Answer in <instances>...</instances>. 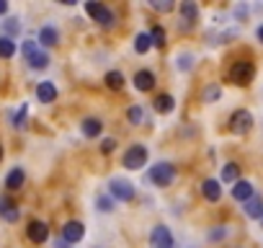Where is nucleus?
<instances>
[{
	"instance_id": "13",
	"label": "nucleus",
	"mask_w": 263,
	"mask_h": 248,
	"mask_svg": "<svg viewBox=\"0 0 263 248\" xmlns=\"http://www.w3.org/2000/svg\"><path fill=\"white\" fill-rule=\"evenodd\" d=\"M201 194H204L209 202H219V199H222V184L214 181V179H206V181L201 184Z\"/></svg>"
},
{
	"instance_id": "18",
	"label": "nucleus",
	"mask_w": 263,
	"mask_h": 248,
	"mask_svg": "<svg viewBox=\"0 0 263 248\" xmlns=\"http://www.w3.org/2000/svg\"><path fill=\"white\" fill-rule=\"evenodd\" d=\"M39 44H44V47H57V44H60V31H57L54 26H42V31H39Z\"/></svg>"
},
{
	"instance_id": "26",
	"label": "nucleus",
	"mask_w": 263,
	"mask_h": 248,
	"mask_svg": "<svg viewBox=\"0 0 263 248\" xmlns=\"http://www.w3.org/2000/svg\"><path fill=\"white\" fill-rule=\"evenodd\" d=\"M150 42H153V47H165V29L163 26H153V31H150Z\"/></svg>"
},
{
	"instance_id": "35",
	"label": "nucleus",
	"mask_w": 263,
	"mask_h": 248,
	"mask_svg": "<svg viewBox=\"0 0 263 248\" xmlns=\"http://www.w3.org/2000/svg\"><path fill=\"white\" fill-rule=\"evenodd\" d=\"M101 150H103L106 155H108V153H114V150H116V140H114V137H106V140L101 143Z\"/></svg>"
},
{
	"instance_id": "14",
	"label": "nucleus",
	"mask_w": 263,
	"mask_h": 248,
	"mask_svg": "<svg viewBox=\"0 0 263 248\" xmlns=\"http://www.w3.org/2000/svg\"><path fill=\"white\" fill-rule=\"evenodd\" d=\"M242 207H245V215H248V217H253V220H260V217H263V197L253 194Z\"/></svg>"
},
{
	"instance_id": "4",
	"label": "nucleus",
	"mask_w": 263,
	"mask_h": 248,
	"mask_svg": "<svg viewBox=\"0 0 263 248\" xmlns=\"http://www.w3.org/2000/svg\"><path fill=\"white\" fill-rule=\"evenodd\" d=\"M85 11H88V16H90L96 24H101L103 29H111V26L116 24V16H114V11H108L103 3H96V0H88V3H85Z\"/></svg>"
},
{
	"instance_id": "34",
	"label": "nucleus",
	"mask_w": 263,
	"mask_h": 248,
	"mask_svg": "<svg viewBox=\"0 0 263 248\" xmlns=\"http://www.w3.org/2000/svg\"><path fill=\"white\" fill-rule=\"evenodd\" d=\"M191 65H194V57L191 55H178V67L181 70H191Z\"/></svg>"
},
{
	"instance_id": "33",
	"label": "nucleus",
	"mask_w": 263,
	"mask_h": 248,
	"mask_svg": "<svg viewBox=\"0 0 263 248\" xmlns=\"http://www.w3.org/2000/svg\"><path fill=\"white\" fill-rule=\"evenodd\" d=\"M224 238H227V227H224V225H217V227L209 233V240H212V243H219V240H224Z\"/></svg>"
},
{
	"instance_id": "5",
	"label": "nucleus",
	"mask_w": 263,
	"mask_h": 248,
	"mask_svg": "<svg viewBox=\"0 0 263 248\" xmlns=\"http://www.w3.org/2000/svg\"><path fill=\"white\" fill-rule=\"evenodd\" d=\"M227 124H230V132L232 135H248L253 130V114L248 109H237V111H232V116H230Z\"/></svg>"
},
{
	"instance_id": "29",
	"label": "nucleus",
	"mask_w": 263,
	"mask_h": 248,
	"mask_svg": "<svg viewBox=\"0 0 263 248\" xmlns=\"http://www.w3.org/2000/svg\"><path fill=\"white\" fill-rule=\"evenodd\" d=\"M150 8H155L158 13H171L176 8L173 0H150Z\"/></svg>"
},
{
	"instance_id": "22",
	"label": "nucleus",
	"mask_w": 263,
	"mask_h": 248,
	"mask_svg": "<svg viewBox=\"0 0 263 248\" xmlns=\"http://www.w3.org/2000/svg\"><path fill=\"white\" fill-rule=\"evenodd\" d=\"M103 83H106L111 91H121V88H124V75H121L119 70H111V73H106Z\"/></svg>"
},
{
	"instance_id": "16",
	"label": "nucleus",
	"mask_w": 263,
	"mask_h": 248,
	"mask_svg": "<svg viewBox=\"0 0 263 248\" xmlns=\"http://www.w3.org/2000/svg\"><path fill=\"white\" fill-rule=\"evenodd\" d=\"M0 217H3L6 222H16L18 217H21V212H18V207L11 202V199H0Z\"/></svg>"
},
{
	"instance_id": "2",
	"label": "nucleus",
	"mask_w": 263,
	"mask_h": 248,
	"mask_svg": "<svg viewBox=\"0 0 263 248\" xmlns=\"http://www.w3.org/2000/svg\"><path fill=\"white\" fill-rule=\"evenodd\" d=\"M21 52H24V57H26L29 67H34V70H44V67L49 65V55H47V52H42V49L36 47V42H31V39H26V42H24Z\"/></svg>"
},
{
	"instance_id": "8",
	"label": "nucleus",
	"mask_w": 263,
	"mask_h": 248,
	"mask_svg": "<svg viewBox=\"0 0 263 248\" xmlns=\"http://www.w3.org/2000/svg\"><path fill=\"white\" fill-rule=\"evenodd\" d=\"M176 240H173V233L171 227L165 225H155L153 233H150V248H173Z\"/></svg>"
},
{
	"instance_id": "21",
	"label": "nucleus",
	"mask_w": 263,
	"mask_h": 248,
	"mask_svg": "<svg viewBox=\"0 0 263 248\" xmlns=\"http://www.w3.org/2000/svg\"><path fill=\"white\" fill-rule=\"evenodd\" d=\"M153 106H155V111H158V114H171V111L176 109V101H173V96H171V93H160V96L153 101Z\"/></svg>"
},
{
	"instance_id": "37",
	"label": "nucleus",
	"mask_w": 263,
	"mask_h": 248,
	"mask_svg": "<svg viewBox=\"0 0 263 248\" xmlns=\"http://www.w3.org/2000/svg\"><path fill=\"white\" fill-rule=\"evenodd\" d=\"M255 37H258V42H263V24L258 26V31H255Z\"/></svg>"
},
{
	"instance_id": "1",
	"label": "nucleus",
	"mask_w": 263,
	"mask_h": 248,
	"mask_svg": "<svg viewBox=\"0 0 263 248\" xmlns=\"http://www.w3.org/2000/svg\"><path fill=\"white\" fill-rule=\"evenodd\" d=\"M227 78H230V83H235V85H250V80L255 78V65L248 62V60H240V62H235V65L230 67Z\"/></svg>"
},
{
	"instance_id": "31",
	"label": "nucleus",
	"mask_w": 263,
	"mask_h": 248,
	"mask_svg": "<svg viewBox=\"0 0 263 248\" xmlns=\"http://www.w3.org/2000/svg\"><path fill=\"white\" fill-rule=\"evenodd\" d=\"M96 207H98L101 212H111V209H114V199H111V197L98 194V197H96Z\"/></svg>"
},
{
	"instance_id": "17",
	"label": "nucleus",
	"mask_w": 263,
	"mask_h": 248,
	"mask_svg": "<svg viewBox=\"0 0 263 248\" xmlns=\"http://www.w3.org/2000/svg\"><path fill=\"white\" fill-rule=\"evenodd\" d=\"M24 181H26V173H24V168H11V173L6 176V189H11V191H18L21 186H24Z\"/></svg>"
},
{
	"instance_id": "30",
	"label": "nucleus",
	"mask_w": 263,
	"mask_h": 248,
	"mask_svg": "<svg viewBox=\"0 0 263 248\" xmlns=\"http://www.w3.org/2000/svg\"><path fill=\"white\" fill-rule=\"evenodd\" d=\"M126 119H129V124H140V121L145 119V111H142V106H132V109L126 111Z\"/></svg>"
},
{
	"instance_id": "25",
	"label": "nucleus",
	"mask_w": 263,
	"mask_h": 248,
	"mask_svg": "<svg viewBox=\"0 0 263 248\" xmlns=\"http://www.w3.org/2000/svg\"><path fill=\"white\" fill-rule=\"evenodd\" d=\"M201 98L206 101V103H212V101H217V98H222V88L217 85V83H209L204 91H201Z\"/></svg>"
},
{
	"instance_id": "15",
	"label": "nucleus",
	"mask_w": 263,
	"mask_h": 248,
	"mask_svg": "<svg viewBox=\"0 0 263 248\" xmlns=\"http://www.w3.org/2000/svg\"><path fill=\"white\" fill-rule=\"evenodd\" d=\"M80 130H83V135L85 137H98L101 135V130H103V121L101 119H96V116H88V119H83V124H80Z\"/></svg>"
},
{
	"instance_id": "9",
	"label": "nucleus",
	"mask_w": 263,
	"mask_h": 248,
	"mask_svg": "<svg viewBox=\"0 0 263 248\" xmlns=\"http://www.w3.org/2000/svg\"><path fill=\"white\" fill-rule=\"evenodd\" d=\"M178 13H181V21H183V31H189L199 21V6L194 3V0H181Z\"/></svg>"
},
{
	"instance_id": "27",
	"label": "nucleus",
	"mask_w": 263,
	"mask_h": 248,
	"mask_svg": "<svg viewBox=\"0 0 263 248\" xmlns=\"http://www.w3.org/2000/svg\"><path fill=\"white\" fill-rule=\"evenodd\" d=\"M26 116H29V106L21 103L18 114H13V127H16V130H24V127H26Z\"/></svg>"
},
{
	"instance_id": "40",
	"label": "nucleus",
	"mask_w": 263,
	"mask_h": 248,
	"mask_svg": "<svg viewBox=\"0 0 263 248\" xmlns=\"http://www.w3.org/2000/svg\"><path fill=\"white\" fill-rule=\"evenodd\" d=\"M260 222H263V217H260Z\"/></svg>"
},
{
	"instance_id": "12",
	"label": "nucleus",
	"mask_w": 263,
	"mask_h": 248,
	"mask_svg": "<svg viewBox=\"0 0 263 248\" xmlns=\"http://www.w3.org/2000/svg\"><path fill=\"white\" fill-rule=\"evenodd\" d=\"M36 98H39L42 103H52V101L57 98V85L49 83V80L39 83V85H36Z\"/></svg>"
},
{
	"instance_id": "11",
	"label": "nucleus",
	"mask_w": 263,
	"mask_h": 248,
	"mask_svg": "<svg viewBox=\"0 0 263 248\" xmlns=\"http://www.w3.org/2000/svg\"><path fill=\"white\" fill-rule=\"evenodd\" d=\"M26 235H29L31 243H44V240L49 238V227H47V222H42V220H31L29 227H26Z\"/></svg>"
},
{
	"instance_id": "3",
	"label": "nucleus",
	"mask_w": 263,
	"mask_h": 248,
	"mask_svg": "<svg viewBox=\"0 0 263 248\" xmlns=\"http://www.w3.org/2000/svg\"><path fill=\"white\" fill-rule=\"evenodd\" d=\"M147 176H150V181H153L155 186L165 189V186H171V184H173V179H176V166H173V163H168V161H163V163L153 166Z\"/></svg>"
},
{
	"instance_id": "23",
	"label": "nucleus",
	"mask_w": 263,
	"mask_h": 248,
	"mask_svg": "<svg viewBox=\"0 0 263 248\" xmlns=\"http://www.w3.org/2000/svg\"><path fill=\"white\" fill-rule=\"evenodd\" d=\"M16 55V42L8 37H0V60H11Z\"/></svg>"
},
{
	"instance_id": "32",
	"label": "nucleus",
	"mask_w": 263,
	"mask_h": 248,
	"mask_svg": "<svg viewBox=\"0 0 263 248\" xmlns=\"http://www.w3.org/2000/svg\"><path fill=\"white\" fill-rule=\"evenodd\" d=\"M18 29H21V24H18V19H8V21L3 24V31L8 34V39H11L13 34H18Z\"/></svg>"
},
{
	"instance_id": "28",
	"label": "nucleus",
	"mask_w": 263,
	"mask_h": 248,
	"mask_svg": "<svg viewBox=\"0 0 263 248\" xmlns=\"http://www.w3.org/2000/svg\"><path fill=\"white\" fill-rule=\"evenodd\" d=\"M150 47H153V42H150V34H137V37H135V49H137L140 55H145Z\"/></svg>"
},
{
	"instance_id": "6",
	"label": "nucleus",
	"mask_w": 263,
	"mask_h": 248,
	"mask_svg": "<svg viewBox=\"0 0 263 248\" xmlns=\"http://www.w3.org/2000/svg\"><path fill=\"white\" fill-rule=\"evenodd\" d=\"M108 191H111V197L119 199V202H132V199L137 197L135 184L126 181V179H111V181H108Z\"/></svg>"
},
{
	"instance_id": "24",
	"label": "nucleus",
	"mask_w": 263,
	"mask_h": 248,
	"mask_svg": "<svg viewBox=\"0 0 263 248\" xmlns=\"http://www.w3.org/2000/svg\"><path fill=\"white\" fill-rule=\"evenodd\" d=\"M237 176H240V166H237V163H227V166L222 168V181H224V184H235Z\"/></svg>"
},
{
	"instance_id": "19",
	"label": "nucleus",
	"mask_w": 263,
	"mask_h": 248,
	"mask_svg": "<svg viewBox=\"0 0 263 248\" xmlns=\"http://www.w3.org/2000/svg\"><path fill=\"white\" fill-rule=\"evenodd\" d=\"M135 88H137V91H153V88H155V75H153L150 70H140V73L135 75Z\"/></svg>"
},
{
	"instance_id": "10",
	"label": "nucleus",
	"mask_w": 263,
	"mask_h": 248,
	"mask_svg": "<svg viewBox=\"0 0 263 248\" xmlns=\"http://www.w3.org/2000/svg\"><path fill=\"white\" fill-rule=\"evenodd\" d=\"M85 235V225L80 220H70L65 227H62V240L65 243H80Z\"/></svg>"
},
{
	"instance_id": "20",
	"label": "nucleus",
	"mask_w": 263,
	"mask_h": 248,
	"mask_svg": "<svg viewBox=\"0 0 263 248\" xmlns=\"http://www.w3.org/2000/svg\"><path fill=\"white\" fill-rule=\"evenodd\" d=\"M232 197L237 199V202H248L250 197H253V184L250 181H235V186H232Z\"/></svg>"
},
{
	"instance_id": "36",
	"label": "nucleus",
	"mask_w": 263,
	"mask_h": 248,
	"mask_svg": "<svg viewBox=\"0 0 263 248\" xmlns=\"http://www.w3.org/2000/svg\"><path fill=\"white\" fill-rule=\"evenodd\" d=\"M8 13V3H6V0H0V16H6Z\"/></svg>"
},
{
	"instance_id": "7",
	"label": "nucleus",
	"mask_w": 263,
	"mask_h": 248,
	"mask_svg": "<svg viewBox=\"0 0 263 248\" xmlns=\"http://www.w3.org/2000/svg\"><path fill=\"white\" fill-rule=\"evenodd\" d=\"M145 163H147V148H145V145H132V148L124 153V158H121V166L129 168V171H137V168H142Z\"/></svg>"
},
{
	"instance_id": "38",
	"label": "nucleus",
	"mask_w": 263,
	"mask_h": 248,
	"mask_svg": "<svg viewBox=\"0 0 263 248\" xmlns=\"http://www.w3.org/2000/svg\"><path fill=\"white\" fill-rule=\"evenodd\" d=\"M67 245H70V243H65V240H57V243H54V248H67Z\"/></svg>"
},
{
	"instance_id": "39",
	"label": "nucleus",
	"mask_w": 263,
	"mask_h": 248,
	"mask_svg": "<svg viewBox=\"0 0 263 248\" xmlns=\"http://www.w3.org/2000/svg\"><path fill=\"white\" fill-rule=\"evenodd\" d=\"M0 161H3V145H0Z\"/></svg>"
}]
</instances>
